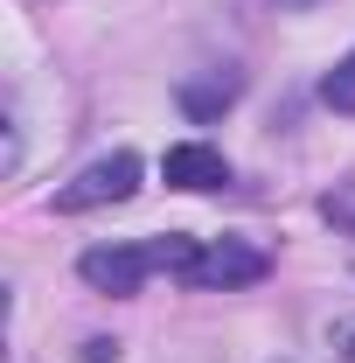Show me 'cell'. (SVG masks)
I'll return each mask as SVG.
<instances>
[{"instance_id": "52a82bcc", "label": "cell", "mask_w": 355, "mask_h": 363, "mask_svg": "<svg viewBox=\"0 0 355 363\" xmlns=\"http://www.w3.org/2000/svg\"><path fill=\"white\" fill-rule=\"evenodd\" d=\"M320 217H327V224H355V189H334V196H320Z\"/></svg>"}, {"instance_id": "6da1fadb", "label": "cell", "mask_w": 355, "mask_h": 363, "mask_svg": "<svg viewBox=\"0 0 355 363\" xmlns=\"http://www.w3.org/2000/svg\"><path fill=\"white\" fill-rule=\"evenodd\" d=\"M139 196V154H98L84 175H70L56 189V210L63 217H84V210H105V203H133Z\"/></svg>"}, {"instance_id": "3957f363", "label": "cell", "mask_w": 355, "mask_h": 363, "mask_svg": "<svg viewBox=\"0 0 355 363\" xmlns=\"http://www.w3.org/2000/svg\"><path fill=\"white\" fill-rule=\"evenodd\" d=\"M146 272H161L146 245H91L84 259H77V279L98 286V294H112V301H133L139 286H146Z\"/></svg>"}, {"instance_id": "9c48e42d", "label": "cell", "mask_w": 355, "mask_h": 363, "mask_svg": "<svg viewBox=\"0 0 355 363\" xmlns=\"http://www.w3.org/2000/svg\"><path fill=\"white\" fill-rule=\"evenodd\" d=\"M279 7H313V0H279Z\"/></svg>"}, {"instance_id": "5b68a950", "label": "cell", "mask_w": 355, "mask_h": 363, "mask_svg": "<svg viewBox=\"0 0 355 363\" xmlns=\"http://www.w3.org/2000/svg\"><path fill=\"white\" fill-rule=\"evenodd\" d=\"M161 175H168V189L202 196V189H223V182H230V161H223L216 147H202V140H181V147L161 154Z\"/></svg>"}, {"instance_id": "8992f818", "label": "cell", "mask_w": 355, "mask_h": 363, "mask_svg": "<svg viewBox=\"0 0 355 363\" xmlns=\"http://www.w3.org/2000/svg\"><path fill=\"white\" fill-rule=\"evenodd\" d=\"M320 105H327V112H349V119H355V49L334 63V70H327V77H320Z\"/></svg>"}, {"instance_id": "30bf717a", "label": "cell", "mask_w": 355, "mask_h": 363, "mask_svg": "<svg viewBox=\"0 0 355 363\" xmlns=\"http://www.w3.org/2000/svg\"><path fill=\"white\" fill-rule=\"evenodd\" d=\"M342 342H355V328H349V335H342ZM349 357H355V350H349Z\"/></svg>"}, {"instance_id": "7a4b0ae2", "label": "cell", "mask_w": 355, "mask_h": 363, "mask_svg": "<svg viewBox=\"0 0 355 363\" xmlns=\"http://www.w3.org/2000/svg\"><path fill=\"white\" fill-rule=\"evenodd\" d=\"M272 272V259L258 245H244V238H216V245H202L195 259H188V286H202V294H237V286H258Z\"/></svg>"}, {"instance_id": "ba28073f", "label": "cell", "mask_w": 355, "mask_h": 363, "mask_svg": "<svg viewBox=\"0 0 355 363\" xmlns=\"http://www.w3.org/2000/svg\"><path fill=\"white\" fill-rule=\"evenodd\" d=\"M84 363H119V342H112V335H91V342H84Z\"/></svg>"}, {"instance_id": "277c9868", "label": "cell", "mask_w": 355, "mask_h": 363, "mask_svg": "<svg viewBox=\"0 0 355 363\" xmlns=\"http://www.w3.org/2000/svg\"><path fill=\"white\" fill-rule=\"evenodd\" d=\"M237 98H244V70H230V63H223V70H195V77H181V84H175V105L195 119V126L223 119Z\"/></svg>"}]
</instances>
